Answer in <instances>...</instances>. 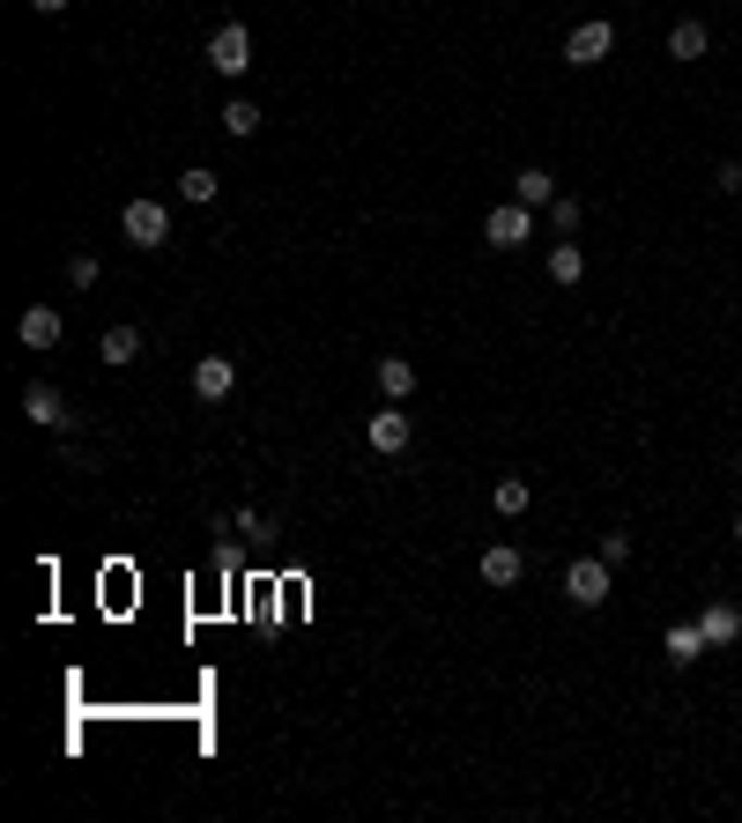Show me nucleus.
<instances>
[{
	"mask_svg": "<svg viewBox=\"0 0 742 823\" xmlns=\"http://www.w3.org/2000/svg\"><path fill=\"white\" fill-rule=\"evenodd\" d=\"M528 238H535V208H528V201H505V208L483 215V246H491V252H520Z\"/></svg>",
	"mask_w": 742,
	"mask_h": 823,
	"instance_id": "f257e3e1",
	"label": "nucleus"
},
{
	"mask_svg": "<svg viewBox=\"0 0 742 823\" xmlns=\"http://www.w3.org/2000/svg\"><path fill=\"white\" fill-rule=\"evenodd\" d=\"M609 572H617V564H609L602 549H594V557H572V564H565V594H572L579 609H602V601H609Z\"/></svg>",
	"mask_w": 742,
	"mask_h": 823,
	"instance_id": "f03ea898",
	"label": "nucleus"
},
{
	"mask_svg": "<svg viewBox=\"0 0 742 823\" xmlns=\"http://www.w3.org/2000/svg\"><path fill=\"white\" fill-rule=\"evenodd\" d=\"M120 230H126V246L157 252V246L171 238V215H164V201H126V208H120Z\"/></svg>",
	"mask_w": 742,
	"mask_h": 823,
	"instance_id": "7ed1b4c3",
	"label": "nucleus"
},
{
	"mask_svg": "<svg viewBox=\"0 0 742 823\" xmlns=\"http://www.w3.org/2000/svg\"><path fill=\"white\" fill-rule=\"evenodd\" d=\"M208 67H215V75H246L252 67V30L246 23H223V30L208 38Z\"/></svg>",
	"mask_w": 742,
	"mask_h": 823,
	"instance_id": "20e7f679",
	"label": "nucleus"
},
{
	"mask_svg": "<svg viewBox=\"0 0 742 823\" xmlns=\"http://www.w3.org/2000/svg\"><path fill=\"white\" fill-rule=\"evenodd\" d=\"M609 52H617V30H609L602 15H594V23H579L572 38H565V60H572V67H602Z\"/></svg>",
	"mask_w": 742,
	"mask_h": 823,
	"instance_id": "39448f33",
	"label": "nucleus"
},
{
	"mask_svg": "<svg viewBox=\"0 0 742 823\" xmlns=\"http://www.w3.org/2000/svg\"><path fill=\"white\" fill-rule=\"evenodd\" d=\"M364 438H371V453H386V460H394V453H409V415H401V401L371 415V423H364Z\"/></svg>",
	"mask_w": 742,
	"mask_h": 823,
	"instance_id": "423d86ee",
	"label": "nucleus"
},
{
	"mask_svg": "<svg viewBox=\"0 0 742 823\" xmlns=\"http://www.w3.org/2000/svg\"><path fill=\"white\" fill-rule=\"evenodd\" d=\"M194 394H201V401H231V394H238V364H231V357H201V364H194Z\"/></svg>",
	"mask_w": 742,
	"mask_h": 823,
	"instance_id": "0eeeda50",
	"label": "nucleus"
},
{
	"mask_svg": "<svg viewBox=\"0 0 742 823\" xmlns=\"http://www.w3.org/2000/svg\"><path fill=\"white\" fill-rule=\"evenodd\" d=\"M23 415H30L38 431H60V423H67V401H60V394L38 378V386H23Z\"/></svg>",
	"mask_w": 742,
	"mask_h": 823,
	"instance_id": "6e6552de",
	"label": "nucleus"
},
{
	"mask_svg": "<svg viewBox=\"0 0 742 823\" xmlns=\"http://www.w3.org/2000/svg\"><path fill=\"white\" fill-rule=\"evenodd\" d=\"M660 646H668V660H676V668H691L698 653H713L705 623H668V638H660Z\"/></svg>",
	"mask_w": 742,
	"mask_h": 823,
	"instance_id": "1a4fd4ad",
	"label": "nucleus"
},
{
	"mask_svg": "<svg viewBox=\"0 0 742 823\" xmlns=\"http://www.w3.org/2000/svg\"><path fill=\"white\" fill-rule=\"evenodd\" d=\"M520 572H528V557H520L512 541L483 549V586H520Z\"/></svg>",
	"mask_w": 742,
	"mask_h": 823,
	"instance_id": "9d476101",
	"label": "nucleus"
},
{
	"mask_svg": "<svg viewBox=\"0 0 742 823\" xmlns=\"http://www.w3.org/2000/svg\"><path fill=\"white\" fill-rule=\"evenodd\" d=\"M15 334H23V349H52V341H60V312H52V304H30Z\"/></svg>",
	"mask_w": 742,
	"mask_h": 823,
	"instance_id": "9b49d317",
	"label": "nucleus"
},
{
	"mask_svg": "<svg viewBox=\"0 0 742 823\" xmlns=\"http://www.w3.org/2000/svg\"><path fill=\"white\" fill-rule=\"evenodd\" d=\"M698 623H705V638H713V646H735V638H742V609H735V601H713Z\"/></svg>",
	"mask_w": 742,
	"mask_h": 823,
	"instance_id": "f8f14e48",
	"label": "nucleus"
},
{
	"mask_svg": "<svg viewBox=\"0 0 742 823\" xmlns=\"http://www.w3.org/2000/svg\"><path fill=\"white\" fill-rule=\"evenodd\" d=\"M379 386H386V401H409L416 394V364L409 357H379Z\"/></svg>",
	"mask_w": 742,
	"mask_h": 823,
	"instance_id": "ddd939ff",
	"label": "nucleus"
},
{
	"mask_svg": "<svg viewBox=\"0 0 742 823\" xmlns=\"http://www.w3.org/2000/svg\"><path fill=\"white\" fill-rule=\"evenodd\" d=\"M579 275H586V252H579L572 238H565V246H549V283H565V289H572Z\"/></svg>",
	"mask_w": 742,
	"mask_h": 823,
	"instance_id": "4468645a",
	"label": "nucleus"
},
{
	"mask_svg": "<svg viewBox=\"0 0 742 823\" xmlns=\"http://www.w3.org/2000/svg\"><path fill=\"white\" fill-rule=\"evenodd\" d=\"M668 52H676V60H705V52H713L705 23H676V30H668Z\"/></svg>",
	"mask_w": 742,
	"mask_h": 823,
	"instance_id": "2eb2a0df",
	"label": "nucleus"
},
{
	"mask_svg": "<svg viewBox=\"0 0 742 823\" xmlns=\"http://www.w3.org/2000/svg\"><path fill=\"white\" fill-rule=\"evenodd\" d=\"M141 357V327H104V364L120 371V364H134Z\"/></svg>",
	"mask_w": 742,
	"mask_h": 823,
	"instance_id": "dca6fc26",
	"label": "nucleus"
},
{
	"mask_svg": "<svg viewBox=\"0 0 742 823\" xmlns=\"http://www.w3.org/2000/svg\"><path fill=\"white\" fill-rule=\"evenodd\" d=\"M491 504H497V512H505V520H520V512L535 504V490H528L520 475H505V483H497V490H491Z\"/></svg>",
	"mask_w": 742,
	"mask_h": 823,
	"instance_id": "f3484780",
	"label": "nucleus"
},
{
	"mask_svg": "<svg viewBox=\"0 0 742 823\" xmlns=\"http://www.w3.org/2000/svg\"><path fill=\"white\" fill-rule=\"evenodd\" d=\"M223 134H238V141L260 134V104H252V97H231V104H223Z\"/></svg>",
	"mask_w": 742,
	"mask_h": 823,
	"instance_id": "a211bd4d",
	"label": "nucleus"
},
{
	"mask_svg": "<svg viewBox=\"0 0 742 823\" xmlns=\"http://www.w3.org/2000/svg\"><path fill=\"white\" fill-rule=\"evenodd\" d=\"M520 201L549 208V201H557V178H549V171H520Z\"/></svg>",
	"mask_w": 742,
	"mask_h": 823,
	"instance_id": "6ab92c4d",
	"label": "nucleus"
},
{
	"mask_svg": "<svg viewBox=\"0 0 742 823\" xmlns=\"http://www.w3.org/2000/svg\"><path fill=\"white\" fill-rule=\"evenodd\" d=\"M178 194H186V201H215V171H208V164H194V171H186V178H178Z\"/></svg>",
	"mask_w": 742,
	"mask_h": 823,
	"instance_id": "aec40b11",
	"label": "nucleus"
},
{
	"mask_svg": "<svg viewBox=\"0 0 742 823\" xmlns=\"http://www.w3.org/2000/svg\"><path fill=\"white\" fill-rule=\"evenodd\" d=\"M549 230H579V201L557 194V201H549Z\"/></svg>",
	"mask_w": 742,
	"mask_h": 823,
	"instance_id": "412c9836",
	"label": "nucleus"
},
{
	"mask_svg": "<svg viewBox=\"0 0 742 823\" xmlns=\"http://www.w3.org/2000/svg\"><path fill=\"white\" fill-rule=\"evenodd\" d=\"M67 283H75V289L97 283V260H89V252H75V260H67Z\"/></svg>",
	"mask_w": 742,
	"mask_h": 823,
	"instance_id": "4be33fe9",
	"label": "nucleus"
},
{
	"mask_svg": "<svg viewBox=\"0 0 742 823\" xmlns=\"http://www.w3.org/2000/svg\"><path fill=\"white\" fill-rule=\"evenodd\" d=\"M602 557L609 564H631V535H602Z\"/></svg>",
	"mask_w": 742,
	"mask_h": 823,
	"instance_id": "5701e85b",
	"label": "nucleus"
},
{
	"mask_svg": "<svg viewBox=\"0 0 742 823\" xmlns=\"http://www.w3.org/2000/svg\"><path fill=\"white\" fill-rule=\"evenodd\" d=\"M30 8H38V15H60V8H75V0H30Z\"/></svg>",
	"mask_w": 742,
	"mask_h": 823,
	"instance_id": "b1692460",
	"label": "nucleus"
},
{
	"mask_svg": "<svg viewBox=\"0 0 742 823\" xmlns=\"http://www.w3.org/2000/svg\"><path fill=\"white\" fill-rule=\"evenodd\" d=\"M735 475H742V453H735Z\"/></svg>",
	"mask_w": 742,
	"mask_h": 823,
	"instance_id": "393cba45",
	"label": "nucleus"
},
{
	"mask_svg": "<svg viewBox=\"0 0 742 823\" xmlns=\"http://www.w3.org/2000/svg\"><path fill=\"white\" fill-rule=\"evenodd\" d=\"M735 541H742V520H735Z\"/></svg>",
	"mask_w": 742,
	"mask_h": 823,
	"instance_id": "a878e982",
	"label": "nucleus"
}]
</instances>
